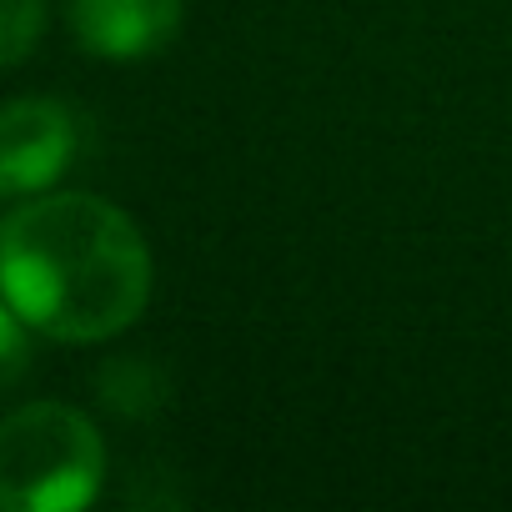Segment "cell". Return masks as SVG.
<instances>
[{
  "label": "cell",
  "mask_w": 512,
  "mask_h": 512,
  "mask_svg": "<svg viewBox=\"0 0 512 512\" xmlns=\"http://www.w3.org/2000/svg\"><path fill=\"white\" fill-rule=\"evenodd\" d=\"M46 0H0V71L31 61L46 36Z\"/></svg>",
  "instance_id": "obj_5"
},
{
  "label": "cell",
  "mask_w": 512,
  "mask_h": 512,
  "mask_svg": "<svg viewBox=\"0 0 512 512\" xmlns=\"http://www.w3.org/2000/svg\"><path fill=\"white\" fill-rule=\"evenodd\" d=\"M31 327L16 317V307L0 297V392H11L31 372Z\"/></svg>",
  "instance_id": "obj_7"
},
{
  "label": "cell",
  "mask_w": 512,
  "mask_h": 512,
  "mask_svg": "<svg viewBox=\"0 0 512 512\" xmlns=\"http://www.w3.org/2000/svg\"><path fill=\"white\" fill-rule=\"evenodd\" d=\"M76 161V121L51 96L0 106V196H41Z\"/></svg>",
  "instance_id": "obj_3"
},
{
  "label": "cell",
  "mask_w": 512,
  "mask_h": 512,
  "mask_svg": "<svg viewBox=\"0 0 512 512\" xmlns=\"http://www.w3.org/2000/svg\"><path fill=\"white\" fill-rule=\"evenodd\" d=\"M181 0H71V31L101 61H146L181 36Z\"/></svg>",
  "instance_id": "obj_4"
},
{
  "label": "cell",
  "mask_w": 512,
  "mask_h": 512,
  "mask_svg": "<svg viewBox=\"0 0 512 512\" xmlns=\"http://www.w3.org/2000/svg\"><path fill=\"white\" fill-rule=\"evenodd\" d=\"M101 387H106V402L116 412H151L161 402V387H156V372L146 362H111L101 372Z\"/></svg>",
  "instance_id": "obj_6"
},
{
  "label": "cell",
  "mask_w": 512,
  "mask_h": 512,
  "mask_svg": "<svg viewBox=\"0 0 512 512\" xmlns=\"http://www.w3.org/2000/svg\"><path fill=\"white\" fill-rule=\"evenodd\" d=\"M106 482V442L71 402L0 417V512H81Z\"/></svg>",
  "instance_id": "obj_2"
},
{
  "label": "cell",
  "mask_w": 512,
  "mask_h": 512,
  "mask_svg": "<svg viewBox=\"0 0 512 512\" xmlns=\"http://www.w3.org/2000/svg\"><path fill=\"white\" fill-rule=\"evenodd\" d=\"M151 287V246L106 196L41 191L0 221V297L31 332L111 342L141 322Z\"/></svg>",
  "instance_id": "obj_1"
}]
</instances>
